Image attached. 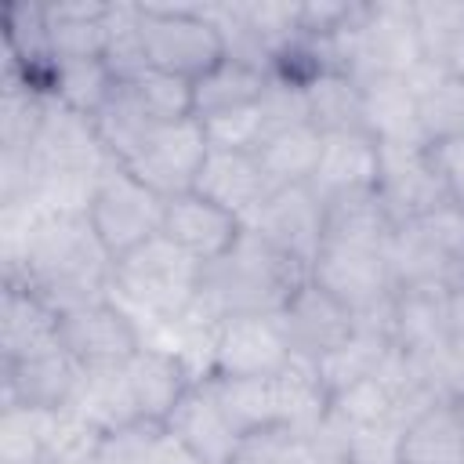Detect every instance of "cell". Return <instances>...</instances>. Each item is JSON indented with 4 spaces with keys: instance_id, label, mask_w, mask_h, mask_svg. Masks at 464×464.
Segmentation results:
<instances>
[{
    "instance_id": "f546056e",
    "label": "cell",
    "mask_w": 464,
    "mask_h": 464,
    "mask_svg": "<svg viewBox=\"0 0 464 464\" xmlns=\"http://www.w3.org/2000/svg\"><path fill=\"white\" fill-rule=\"evenodd\" d=\"M69 410L76 417H83L87 424H94L98 431H112V428H123V424L138 420V410H134L123 366L83 370V381H80L76 399L69 402Z\"/></svg>"
},
{
    "instance_id": "ab89813d",
    "label": "cell",
    "mask_w": 464,
    "mask_h": 464,
    "mask_svg": "<svg viewBox=\"0 0 464 464\" xmlns=\"http://www.w3.org/2000/svg\"><path fill=\"white\" fill-rule=\"evenodd\" d=\"M446 326H450V348H464V290H450Z\"/></svg>"
},
{
    "instance_id": "7402d4cb",
    "label": "cell",
    "mask_w": 464,
    "mask_h": 464,
    "mask_svg": "<svg viewBox=\"0 0 464 464\" xmlns=\"http://www.w3.org/2000/svg\"><path fill=\"white\" fill-rule=\"evenodd\" d=\"M362 127L377 145H424L417 123V94L406 76L362 80Z\"/></svg>"
},
{
    "instance_id": "2e32d148",
    "label": "cell",
    "mask_w": 464,
    "mask_h": 464,
    "mask_svg": "<svg viewBox=\"0 0 464 464\" xmlns=\"http://www.w3.org/2000/svg\"><path fill=\"white\" fill-rule=\"evenodd\" d=\"M377 170H381V145L366 130L323 134V156L315 163L308 188L326 207L341 196L377 188Z\"/></svg>"
},
{
    "instance_id": "60d3db41",
    "label": "cell",
    "mask_w": 464,
    "mask_h": 464,
    "mask_svg": "<svg viewBox=\"0 0 464 464\" xmlns=\"http://www.w3.org/2000/svg\"><path fill=\"white\" fill-rule=\"evenodd\" d=\"M450 406H453V413H457V424H460V428H464V388H460V392H453V395H450Z\"/></svg>"
},
{
    "instance_id": "5bb4252c",
    "label": "cell",
    "mask_w": 464,
    "mask_h": 464,
    "mask_svg": "<svg viewBox=\"0 0 464 464\" xmlns=\"http://www.w3.org/2000/svg\"><path fill=\"white\" fill-rule=\"evenodd\" d=\"M163 428L174 439H181L203 464H228L236 446H239V439H243V431L225 413L210 377L192 381V388L181 395V402L163 420Z\"/></svg>"
},
{
    "instance_id": "5b68a950",
    "label": "cell",
    "mask_w": 464,
    "mask_h": 464,
    "mask_svg": "<svg viewBox=\"0 0 464 464\" xmlns=\"http://www.w3.org/2000/svg\"><path fill=\"white\" fill-rule=\"evenodd\" d=\"M138 33L145 62L178 76H203L225 58V40L207 4H138Z\"/></svg>"
},
{
    "instance_id": "836d02e7",
    "label": "cell",
    "mask_w": 464,
    "mask_h": 464,
    "mask_svg": "<svg viewBox=\"0 0 464 464\" xmlns=\"http://www.w3.org/2000/svg\"><path fill=\"white\" fill-rule=\"evenodd\" d=\"M138 105L152 123H178L192 116V80L163 69H141L134 80H127Z\"/></svg>"
},
{
    "instance_id": "d6986e66",
    "label": "cell",
    "mask_w": 464,
    "mask_h": 464,
    "mask_svg": "<svg viewBox=\"0 0 464 464\" xmlns=\"http://www.w3.org/2000/svg\"><path fill=\"white\" fill-rule=\"evenodd\" d=\"M123 373H127V388H130L138 417H149L160 424L174 413V406L192 388V381H199L178 352H167L160 344H141L127 359Z\"/></svg>"
},
{
    "instance_id": "4fadbf2b",
    "label": "cell",
    "mask_w": 464,
    "mask_h": 464,
    "mask_svg": "<svg viewBox=\"0 0 464 464\" xmlns=\"http://www.w3.org/2000/svg\"><path fill=\"white\" fill-rule=\"evenodd\" d=\"M83 381V366L58 344L22 362H0V406H29V410H69L76 388Z\"/></svg>"
},
{
    "instance_id": "83f0119b",
    "label": "cell",
    "mask_w": 464,
    "mask_h": 464,
    "mask_svg": "<svg viewBox=\"0 0 464 464\" xmlns=\"http://www.w3.org/2000/svg\"><path fill=\"white\" fill-rule=\"evenodd\" d=\"M323 156V130L312 123L286 127L272 134L257 149V163L265 170L268 188H290V185H308L315 174V163Z\"/></svg>"
},
{
    "instance_id": "d6a6232c",
    "label": "cell",
    "mask_w": 464,
    "mask_h": 464,
    "mask_svg": "<svg viewBox=\"0 0 464 464\" xmlns=\"http://www.w3.org/2000/svg\"><path fill=\"white\" fill-rule=\"evenodd\" d=\"M152 127L156 123L145 116V109L138 105L130 83H123V80H120L116 94L105 102V109L94 116V130H98V138H102V145H105L112 163H127Z\"/></svg>"
},
{
    "instance_id": "4316f807",
    "label": "cell",
    "mask_w": 464,
    "mask_h": 464,
    "mask_svg": "<svg viewBox=\"0 0 464 464\" xmlns=\"http://www.w3.org/2000/svg\"><path fill=\"white\" fill-rule=\"evenodd\" d=\"M308 123L323 134L366 130L362 127V83L344 69H323L308 83H301Z\"/></svg>"
},
{
    "instance_id": "52a82bcc",
    "label": "cell",
    "mask_w": 464,
    "mask_h": 464,
    "mask_svg": "<svg viewBox=\"0 0 464 464\" xmlns=\"http://www.w3.org/2000/svg\"><path fill=\"white\" fill-rule=\"evenodd\" d=\"M207 152H210L207 130L196 116H188L178 123H156L145 134V141L138 145V152L120 167H127L134 178H141L149 188H156L163 199H170V196L196 188Z\"/></svg>"
},
{
    "instance_id": "30bf717a",
    "label": "cell",
    "mask_w": 464,
    "mask_h": 464,
    "mask_svg": "<svg viewBox=\"0 0 464 464\" xmlns=\"http://www.w3.org/2000/svg\"><path fill=\"white\" fill-rule=\"evenodd\" d=\"M246 228L312 272V261H315V254L323 246V232H326V207L319 203V196L308 185L272 188L265 196V203L246 218Z\"/></svg>"
},
{
    "instance_id": "ac0fdd59",
    "label": "cell",
    "mask_w": 464,
    "mask_h": 464,
    "mask_svg": "<svg viewBox=\"0 0 464 464\" xmlns=\"http://www.w3.org/2000/svg\"><path fill=\"white\" fill-rule=\"evenodd\" d=\"M58 312L22 279H4L0 290V362H22L58 348Z\"/></svg>"
},
{
    "instance_id": "277c9868",
    "label": "cell",
    "mask_w": 464,
    "mask_h": 464,
    "mask_svg": "<svg viewBox=\"0 0 464 464\" xmlns=\"http://www.w3.org/2000/svg\"><path fill=\"white\" fill-rule=\"evenodd\" d=\"M308 279L323 286L334 301H341L355 326L381 330L392 337V304H395V276L384 250L366 246H344V243H323Z\"/></svg>"
},
{
    "instance_id": "7c38bea8",
    "label": "cell",
    "mask_w": 464,
    "mask_h": 464,
    "mask_svg": "<svg viewBox=\"0 0 464 464\" xmlns=\"http://www.w3.org/2000/svg\"><path fill=\"white\" fill-rule=\"evenodd\" d=\"M279 326L286 334L290 355L315 366L319 359H326L334 348H341L355 334V315L308 279L304 286H297V294L279 312Z\"/></svg>"
},
{
    "instance_id": "603a6c76",
    "label": "cell",
    "mask_w": 464,
    "mask_h": 464,
    "mask_svg": "<svg viewBox=\"0 0 464 464\" xmlns=\"http://www.w3.org/2000/svg\"><path fill=\"white\" fill-rule=\"evenodd\" d=\"M109 7L102 0H58L44 4L47 40L54 62L72 58H105L109 51Z\"/></svg>"
},
{
    "instance_id": "4dcf8cb0",
    "label": "cell",
    "mask_w": 464,
    "mask_h": 464,
    "mask_svg": "<svg viewBox=\"0 0 464 464\" xmlns=\"http://www.w3.org/2000/svg\"><path fill=\"white\" fill-rule=\"evenodd\" d=\"M120 76L112 72V65L105 58H72V62H54L51 72V94L80 112V116H98L105 109V102L116 94Z\"/></svg>"
},
{
    "instance_id": "e575fe53",
    "label": "cell",
    "mask_w": 464,
    "mask_h": 464,
    "mask_svg": "<svg viewBox=\"0 0 464 464\" xmlns=\"http://www.w3.org/2000/svg\"><path fill=\"white\" fill-rule=\"evenodd\" d=\"M163 435V424L160 420H149V417H138L123 428H112L102 435L98 442V464H145L152 446L160 442Z\"/></svg>"
},
{
    "instance_id": "e0dca14e",
    "label": "cell",
    "mask_w": 464,
    "mask_h": 464,
    "mask_svg": "<svg viewBox=\"0 0 464 464\" xmlns=\"http://www.w3.org/2000/svg\"><path fill=\"white\" fill-rule=\"evenodd\" d=\"M446 297L450 286H399L392 304V344L402 355L420 362H435L450 352V326H446Z\"/></svg>"
},
{
    "instance_id": "6da1fadb",
    "label": "cell",
    "mask_w": 464,
    "mask_h": 464,
    "mask_svg": "<svg viewBox=\"0 0 464 464\" xmlns=\"http://www.w3.org/2000/svg\"><path fill=\"white\" fill-rule=\"evenodd\" d=\"M4 279L29 283L58 315L109 297L112 254L102 246L87 210H40L14 254H4Z\"/></svg>"
},
{
    "instance_id": "ffe728a7",
    "label": "cell",
    "mask_w": 464,
    "mask_h": 464,
    "mask_svg": "<svg viewBox=\"0 0 464 464\" xmlns=\"http://www.w3.org/2000/svg\"><path fill=\"white\" fill-rule=\"evenodd\" d=\"M192 192H199L210 203L232 210L246 225V218L265 203V196L272 188L265 181V170L257 163V152L210 149L207 160H203V167H199V178H196V188Z\"/></svg>"
},
{
    "instance_id": "1f68e13d",
    "label": "cell",
    "mask_w": 464,
    "mask_h": 464,
    "mask_svg": "<svg viewBox=\"0 0 464 464\" xmlns=\"http://www.w3.org/2000/svg\"><path fill=\"white\" fill-rule=\"evenodd\" d=\"M62 410L0 406V464H47Z\"/></svg>"
},
{
    "instance_id": "74e56055",
    "label": "cell",
    "mask_w": 464,
    "mask_h": 464,
    "mask_svg": "<svg viewBox=\"0 0 464 464\" xmlns=\"http://www.w3.org/2000/svg\"><path fill=\"white\" fill-rule=\"evenodd\" d=\"M428 160L450 196V203H460L464 207V134H453V138H442V141H431L428 145Z\"/></svg>"
},
{
    "instance_id": "9c48e42d",
    "label": "cell",
    "mask_w": 464,
    "mask_h": 464,
    "mask_svg": "<svg viewBox=\"0 0 464 464\" xmlns=\"http://www.w3.org/2000/svg\"><path fill=\"white\" fill-rule=\"evenodd\" d=\"M294 362L279 315H225L214 330L210 377H272Z\"/></svg>"
},
{
    "instance_id": "d590c367",
    "label": "cell",
    "mask_w": 464,
    "mask_h": 464,
    "mask_svg": "<svg viewBox=\"0 0 464 464\" xmlns=\"http://www.w3.org/2000/svg\"><path fill=\"white\" fill-rule=\"evenodd\" d=\"M352 428V424H348ZM406 424H370L352 428L348 464H399V439Z\"/></svg>"
},
{
    "instance_id": "f1b7e54d",
    "label": "cell",
    "mask_w": 464,
    "mask_h": 464,
    "mask_svg": "<svg viewBox=\"0 0 464 464\" xmlns=\"http://www.w3.org/2000/svg\"><path fill=\"white\" fill-rule=\"evenodd\" d=\"M392 348L395 344H392L388 334L355 326V334L341 348H334L326 359L315 362V377H319V384H323L326 395H337V392H344V388H352V384L381 373L384 362H388V355H392Z\"/></svg>"
},
{
    "instance_id": "8992f818",
    "label": "cell",
    "mask_w": 464,
    "mask_h": 464,
    "mask_svg": "<svg viewBox=\"0 0 464 464\" xmlns=\"http://www.w3.org/2000/svg\"><path fill=\"white\" fill-rule=\"evenodd\" d=\"M163 218H167V199L120 163L105 167L87 203V221L98 232L102 246L112 254V261L160 236Z\"/></svg>"
},
{
    "instance_id": "cb8c5ba5",
    "label": "cell",
    "mask_w": 464,
    "mask_h": 464,
    "mask_svg": "<svg viewBox=\"0 0 464 464\" xmlns=\"http://www.w3.org/2000/svg\"><path fill=\"white\" fill-rule=\"evenodd\" d=\"M272 72L225 54L218 65H210L203 76L192 80V116L196 120H214L236 109H246L254 102H261V94L268 91Z\"/></svg>"
},
{
    "instance_id": "484cf974",
    "label": "cell",
    "mask_w": 464,
    "mask_h": 464,
    "mask_svg": "<svg viewBox=\"0 0 464 464\" xmlns=\"http://www.w3.org/2000/svg\"><path fill=\"white\" fill-rule=\"evenodd\" d=\"M399 464H464V428L450 399L420 410L399 439Z\"/></svg>"
},
{
    "instance_id": "8d00e7d4",
    "label": "cell",
    "mask_w": 464,
    "mask_h": 464,
    "mask_svg": "<svg viewBox=\"0 0 464 464\" xmlns=\"http://www.w3.org/2000/svg\"><path fill=\"white\" fill-rule=\"evenodd\" d=\"M424 228V236L442 250V257L450 265H460L464 261V207L460 203H442L435 207L431 214H424L417 221ZM453 272V268H450Z\"/></svg>"
},
{
    "instance_id": "ba28073f",
    "label": "cell",
    "mask_w": 464,
    "mask_h": 464,
    "mask_svg": "<svg viewBox=\"0 0 464 464\" xmlns=\"http://www.w3.org/2000/svg\"><path fill=\"white\" fill-rule=\"evenodd\" d=\"M58 341L83 370L127 366V359L145 344L138 323L112 301H91L58 315Z\"/></svg>"
},
{
    "instance_id": "44dd1931",
    "label": "cell",
    "mask_w": 464,
    "mask_h": 464,
    "mask_svg": "<svg viewBox=\"0 0 464 464\" xmlns=\"http://www.w3.org/2000/svg\"><path fill=\"white\" fill-rule=\"evenodd\" d=\"M406 83L417 94V123L424 145L464 134V76L453 72L442 62L420 58L410 72Z\"/></svg>"
},
{
    "instance_id": "8fae6325",
    "label": "cell",
    "mask_w": 464,
    "mask_h": 464,
    "mask_svg": "<svg viewBox=\"0 0 464 464\" xmlns=\"http://www.w3.org/2000/svg\"><path fill=\"white\" fill-rule=\"evenodd\" d=\"M377 196L395 225L420 221L435 207L450 203V196L428 160V145H381Z\"/></svg>"
},
{
    "instance_id": "3957f363",
    "label": "cell",
    "mask_w": 464,
    "mask_h": 464,
    "mask_svg": "<svg viewBox=\"0 0 464 464\" xmlns=\"http://www.w3.org/2000/svg\"><path fill=\"white\" fill-rule=\"evenodd\" d=\"M308 283V268L276 250L257 232L243 228L228 254L203 265L199 304L214 315H279L297 286Z\"/></svg>"
},
{
    "instance_id": "9a60e30c",
    "label": "cell",
    "mask_w": 464,
    "mask_h": 464,
    "mask_svg": "<svg viewBox=\"0 0 464 464\" xmlns=\"http://www.w3.org/2000/svg\"><path fill=\"white\" fill-rule=\"evenodd\" d=\"M243 218L232 210L210 203L199 192H181L167 199V218H163V236L178 243L185 254H192L199 265L218 261L221 254L232 250V243L243 236Z\"/></svg>"
},
{
    "instance_id": "f35d334b",
    "label": "cell",
    "mask_w": 464,
    "mask_h": 464,
    "mask_svg": "<svg viewBox=\"0 0 464 464\" xmlns=\"http://www.w3.org/2000/svg\"><path fill=\"white\" fill-rule=\"evenodd\" d=\"M145 464H203L181 439H174L167 428H163V435H160V442L152 446V453H149V460Z\"/></svg>"
},
{
    "instance_id": "7a4b0ae2",
    "label": "cell",
    "mask_w": 464,
    "mask_h": 464,
    "mask_svg": "<svg viewBox=\"0 0 464 464\" xmlns=\"http://www.w3.org/2000/svg\"><path fill=\"white\" fill-rule=\"evenodd\" d=\"M203 265L163 232L112 261L109 297L138 323L141 341L160 326L185 319L199 297Z\"/></svg>"
},
{
    "instance_id": "d4e9b609",
    "label": "cell",
    "mask_w": 464,
    "mask_h": 464,
    "mask_svg": "<svg viewBox=\"0 0 464 464\" xmlns=\"http://www.w3.org/2000/svg\"><path fill=\"white\" fill-rule=\"evenodd\" d=\"M395 236V221L384 210L377 188L341 196L326 203V232L323 243H344V246H366V250H384Z\"/></svg>"
}]
</instances>
